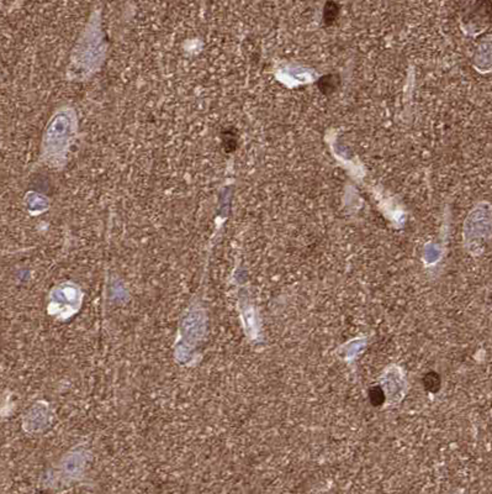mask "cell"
Returning a JSON list of instances; mask_svg holds the SVG:
<instances>
[{"mask_svg": "<svg viewBox=\"0 0 492 494\" xmlns=\"http://www.w3.org/2000/svg\"><path fill=\"white\" fill-rule=\"evenodd\" d=\"M423 384L431 392H437L440 387V377L436 372H430L423 377Z\"/></svg>", "mask_w": 492, "mask_h": 494, "instance_id": "obj_3", "label": "cell"}, {"mask_svg": "<svg viewBox=\"0 0 492 494\" xmlns=\"http://www.w3.org/2000/svg\"><path fill=\"white\" fill-rule=\"evenodd\" d=\"M369 398H370V402L373 405L377 406L382 405L385 400V395H384L383 389L380 387H373L369 391Z\"/></svg>", "mask_w": 492, "mask_h": 494, "instance_id": "obj_4", "label": "cell"}, {"mask_svg": "<svg viewBox=\"0 0 492 494\" xmlns=\"http://www.w3.org/2000/svg\"><path fill=\"white\" fill-rule=\"evenodd\" d=\"M342 84V79L340 77V74H326V76L321 77L317 82V87H319L320 92L322 93L323 95H331L334 93L337 89H340V87Z\"/></svg>", "mask_w": 492, "mask_h": 494, "instance_id": "obj_1", "label": "cell"}, {"mask_svg": "<svg viewBox=\"0 0 492 494\" xmlns=\"http://www.w3.org/2000/svg\"><path fill=\"white\" fill-rule=\"evenodd\" d=\"M340 11V4L333 2L326 3L325 8H323V24H325L326 26L333 25V24L336 23V20L338 19Z\"/></svg>", "mask_w": 492, "mask_h": 494, "instance_id": "obj_2", "label": "cell"}]
</instances>
